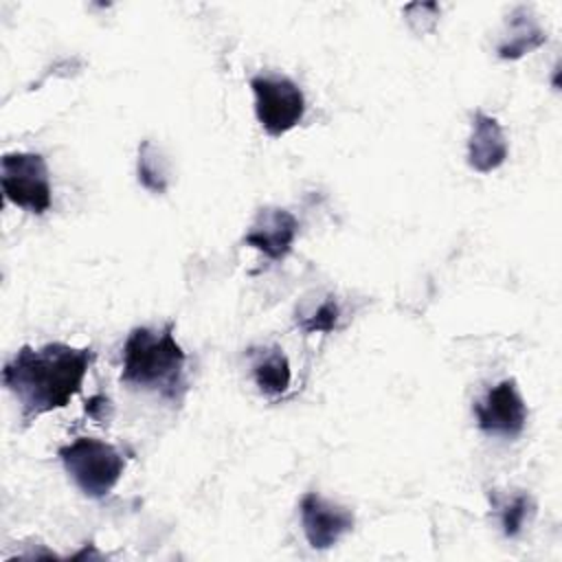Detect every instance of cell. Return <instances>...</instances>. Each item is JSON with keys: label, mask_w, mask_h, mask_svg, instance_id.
Returning a JSON list of instances; mask_svg holds the SVG:
<instances>
[{"label": "cell", "mask_w": 562, "mask_h": 562, "mask_svg": "<svg viewBox=\"0 0 562 562\" xmlns=\"http://www.w3.org/2000/svg\"><path fill=\"white\" fill-rule=\"evenodd\" d=\"M94 362L92 347L46 342L37 349L24 345L4 364L2 384L15 395L22 422L64 408L81 391L83 378Z\"/></svg>", "instance_id": "6da1fadb"}, {"label": "cell", "mask_w": 562, "mask_h": 562, "mask_svg": "<svg viewBox=\"0 0 562 562\" xmlns=\"http://www.w3.org/2000/svg\"><path fill=\"white\" fill-rule=\"evenodd\" d=\"M187 356L173 336V323L162 327H134L123 345L121 382L180 400Z\"/></svg>", "instance_id": "7a4b0ae2"}, {"label": "cell", "mask_w": 562, "mask_h": 562, "mask_svg": "<svg viewBox=\"0 0 562 562\" xmlns=\"http://www.w3.org/2000/svg\"><path fill=\"white\" fill-rule=\"evenodd\" d=\"M64 470L90 498L108 496L125 470V457L108 441L77 437L57 450Z\"/></svg>", "instance_id": "3957f363"}, {"label": "cell", "mask_w": 562, "mask_h": 562, "mask_svg": "<svg viewBox=\"0 0 562 562\" xmlns=\"http://www.w3.org/2000/svg\"><path fill=\"white\" fill-rule=\"evenodd\" d=\"M0 182L4 198L33 213L42 215L53 204V189L48 165L42 154L33 151H9L0 162Z\"/></svg>", "instance_id": "277c9868"}, {"label": "cell", "mask_w": 562, "mask_h": 562, "mask_svg": "<svg viewBox=\"0 0 562 562\" xmlns=\"http://www.w3.org/2000/svg\"><path fill=\"white\" fill-rule=\"evenodd\" d=\"M255 114L266 134L281 136L296 127L305 114L303 90L285 75H257L250 79Z\"/></svg>", "instance_id": "5b68a950"}, {"label": "cell", "mask_w": 562, "mask_h": 562, "mask_svg": "<svg viewBox=\"0 0 562 562\" xmlns=\"http://www.w3.org/2000/svg\"><path fill=\"white\" fill-rule=\"evenodd\" d=\"M476 426L496 437H507L514 439L525 430L529 411L527 404L516 386V380L507 378L494 384L481 400L474 402L472 406Z\"/></svg>", "instance_id": "8992f818"}, {"label": "cell", "mask_w": 562, "mask_h": 562, "mask_svg": "<svg viewBox=\"0 0 562 562\" xmlns=\"http://www.w3.org/2000/svg\"><path fill=\"white\" fill-rule=\"evenodd\" d=\"M301 525L312 549L325 551L338 544V540L353 529V512L323 498L316 492H307L301 498Z\"/></svg>", "instance_id": "52a82bcc"}, {"label": "cell", "mask_w": 562, "mask_h": 562, "mask_svg": "<svg viewBox=\"0 0 562 562\" xmlns=\"http://www.w3.org/2000/svg\"><path fill=\"white\" fill-rule=\"evenodd\" d=\"M299 233V220L281 206H263L257 211L244 244L263 252L270 261H281L290 255Z\"/></svg>", "instance_id": "ba28073f"}, {"label": "cell", "mask_w": 562, "mask_h": 562, "mask_svg": "<svg viewBox=\"0 0 562 562\" xmlns=\"http://www.w3.org/2000/svg\"><path fill=\"white\" fill-rule=\"evenodd\" d=\"M507 138L498 119L476 110L468 138V165L479 173H492L507 160Z\"/></svg>", "instance_id": "9c48e42d"}, {"label": "cell", "mask_w": 562, "mask_h": 562, "mask_svg": "<svg viewBox=\"0 0 562 562\" xmlns=\"http://www.w3.org/2000/svg\"><path fill=\"white\" fill-rule=\"evenodd\" d=\"M547 42L544 29L527 7H516L509 15L507 33L496 46L501 59H520Z\"/></svg>", "instance_id": "30bf717a"}, {"label": "cell", "mask_w": 562, "mask_h": 562, "mask_svg": "<svg viewBox=\"0 0 562 562\" xmlns=\"http://www.w3.org/2000/svg\"><path fill=\"white\" fill-rule=\"evenodd\" d=\"M250 360H252L255 384L263 395H281L288 391L292 371L283 349H279L277 345L250 349Z\"/></svg>", "instance_id": "8fae6325"}, {"label": "cell", "mask_w": 562, "mask_h": 562, "mask_svg": "<svg viewBox=\"0 0 562 562\" xmlns=\"http://www.w3.org/2000/svg\"><path fill=\"white\" fill-rule=\"evenodd\" d=\"M136 173L138 182L151 193H165L169 187V165L151 140H143L138 145Z\"/></svg>", "instance_id": "7c38bea8"}, {"label": "cell", "mask_w": 562, "mask_h": 562, "mask_svg": "<svg viewBox=\"0 0 562 562\" xmlns=\"http://www.w3.org/2000/svg\"><path fill=\"white\" fill-rule=\"evenodd\" d=\"M501 529L505 538H516L536 514V503L527 492H514L512 496L496 503Z\"/></svg>", "instance_id": "4fadbf2b"}, {"label": "cell", "mask_w": 562, "mask_h": 562, "mask_svg": "<svg viewBox=\"0 0 562 562\" xmlns=\"http://www.w3.org/2000/svg\"><path fill=\"white\" fill-rule=\"evenodd\" d=\"M338 318H340V307H338L336 299L327 296L316 305V310H312L307 316L299 318V327L305 334H329L336 329Z\"/></svg>", "instance_id": "5bb4252c"}, {"label": "cell", "mask_w": 562, "mask_h": 562, "mask_svg": "<svg viewBox=\"0 0 562 562\" xmlns=\"http://www.w3.org/2000/svg\"><path fill=\"white\" fill-rule=\"evenodd\" d=\"M110 402H108V397H103V395H94V397H90L88 402H86V411L90 413V417H94V419H101L103 417V411H105V406H108Z\"/></svg>", "instance_id": "9a60e30c"}]
</instances>
